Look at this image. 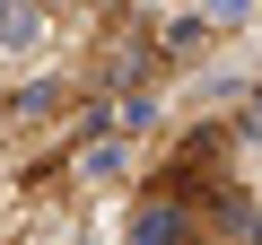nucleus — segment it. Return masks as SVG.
<instances>
[{
	"instance_id": "f257e3e1",
	"label": "nucleus",
	"mask_w": 262,
	"mask_h": 245,
	"mask_svg": "<svg viewBox=\"0 0 262 245\" xmlns=\"http://www.w3.org/2000/svg\"><path fill=\"white\" fill-rule=\"evenodd\" d=\"M35 44H44V18L18 9V0H0V53H35Z\"/></svg>"
}]
</instances>
